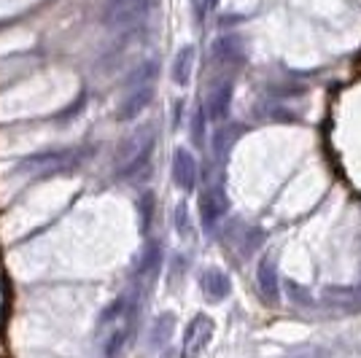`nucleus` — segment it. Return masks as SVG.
I'll use <instances>...</instances> for the list:
<instances>
[{"mask_svg": "<svg viewBox=\"0 0 361 358\" xmlns=\"http://www.w3.org/2000/svg\"><path fill=\"white\" fill-rule=\"evenodd\" d=\"M229 105H232V84L221 81V84H216V90L208 97V116L216 124H224L226 116H229Z\"/></svg>", "mask_w": 361, "mask_h": 358, "instance_id": "8", "label": "nucleus"}, {"mask_svg": "<svg viewBox=\"0 0 361 358\" xmlns=\"http://www.w3.org/2000/svg\"><path fill=\"white\" fill-rule=\"evenodd\" d=\"M151 149H154V130L151 127H140L137 132L124 137L119 151H116V173L133 175L140 167H146Z\"/></svg>", "mask_w": 361, "mask_h": 358, "instance_id": "1", "label": "nucleus"}, {"mask_svg": "<svg viewBox=\"0 0 361 358\" xmlns=\"http://www.w3.org/2000/svg\"><path fill=\"white\" fill-rule=\"evenodd\" d=\"M140 210H143V226H149L151 210H154V197H151V195L143 197V202H140Z\"/></svg>", "mask_w": 361, "mask_h": 358, "instance_id": "17", "label": "nucleus"}, {"mask_svg": "<svg viewBox=\"0 0 361 358\" xmlns=\"http://www.w3.org/2000/svg\"><path fill=\"white\" fill-rule=\"evenodd\" d=\"M213 6H216V0H195V8H197V16L202 19V16L211 11Z\"/></svg>", "mask_w": 361, "mask_h": 358, "instance_id": "18", "label": "nucleus"}, {"mask_svg": "<svg viewBox=\"0 0 361 358\" xmlns=\"http://www.w3.org/2000/svg\"><path fill=\"white\" fill-rule=\"evenodd\" d=\"M192 70H195V46H183L178 54H176V62H173V81L178 87L189 84Z\"/></svg>", "mask_w": 361, "mask_h": 358, "instance_id": "12", "label": "nucleus"}, {"mask_svg": "<svg viewBox=\"0 0 361 358\" xmlns=\"http://www.w3.org/2000/svg\"><path fill=\"white\" fill-rule=\"evenodd\" d=\"M173 180L183 192H192L197 183V159L186 149H176L173 154Z\"/></svg>", "mask_w": 361, "mask_h": 358, "instance_id": "7", "label": "nucleus"}, {"mask_svg": "<svg viewBox=\"0 0 361 358\" xmlns=\"http://www.w3.org/2000/svg\"><path fill=\"white\" fill-rule=\"evenodd\" d=\"M81 162V151H49V154H38L25 162H19L16 173H27V175H54V173H65Z\"/></svg>", "mask_w": 361, "mask_h": 358, "instance_id": "2", "label": "nucleus"}, {"mask_svg": "<svg viewBox=\"0 0 361 358\" xmlns=\"http://www.w3.org/2000/svg\"><path fill=\"white\" fill-rule=\"evenodd\" d=\"M202 130H205V113L200 108L195 113V124H192V137L197 140V146H202Z\"/></svg>", "mask_w": 361, "mask_h": 358, "instance_id": "15", "label": "nucleus"}, {"mask_svg": "<svg viewBox=\"0 0 361 358\" xmlns=\"http://www.w3.org/2000/svg\"><path fill=\"white\" fill-rule=\"evenodd\" d=\"M151 97H154V84H143V87H127V94L121 100L119 108V119L121 121H133L137 119L146 108H149Z\"/></svg>", "mask_w": 361, "mask_h": 358, "instance_id": "6", "label": "nucleus"}, {"mask_svg": "<svg viewBox=\"0 0 361 358\" xmlns=\"http://www.w3.org/2000/svg\"><path fill=\"white\" fill-rule=\"evenodd\" d=\"M173 328H176V318L170 313H162L154 321V326H151V345L154 347H162L173 337Z\"/></svg>", "mask_w": 361, "mask_h": 358, "instance_id": "13", "label": "nucleus"}, {"mask_svg": "<svg viewBox=\"0 0 361 358\" xmlns=\"http://www.w3.org/2000/svg\"><path fill=\"white\" fill-rule=\"evenodd\" d=\"M176 226H178V232H186V229H189V216H186V205H178V208H176Z\"/></svg>", "mask_w": 361, "mask_h": 358, "instance_id": "16", "label": "nucleus"}, {"mask_svg": "<svg viewBox=\"0 0 361 358\" xmlns=\"http://www.w3.org/2000/svg\"><path fill=\"white\" fill-rule=\"evenodd\" d=\"M256 283H259V291H262L264 302L278 304V299H281V285H278V272H275V264H272V261H267V259L259 261Z\"/></svg>", "mask_w": 361, "mask_h": 358, "instance_id": "9", "label": "nucleus"}, {"mask_svg": "<svg viewBox=\"0 0 361 358\" xmlns=\"http://www.w3.org/2000/svg\"><path fill=\"white\" fill-rule=\"evenodd\" d=\"M200 285H202V291H205V297L211 299V302H221V299L229 297V291H232V283H229V278H226L221 269H205L202 272V278H200Z\"/></svg>", "mask_w": 361, "mask_h": 358, "instance_id": "10", "label": "nucleus"}, {"mask_svg": "<svg viewBox=\"0 0 361 358\" xmlns=\"http://www.w3.org/2000/svg\"><path fill=\"white\" fill-rule=\"evenodd\" d=\"M213 57L219 62H240L245 57V51H243V44L238 35H224V38H219L216 44H213Z\"/></svg>", "mask_w": 361, "mask_h": 358, "instance_id": "11", "label": "nucleus"}, {"mask_svg": "<svg viewBox=\"0 0 361 358\" xmlns=\"http://www.w3.org/2000/svg\"><path fill=\"white\" fill-rule=\"evenodd\" d=\"M157 267H159V245L151 242L143 254V261H140V275H154Z\"/></svg>", "mask_w": 361, "mask_h": 358, "instance_id": "14", "label": "nucleus"}, {"mask_svg": "<svg viewBox=\"0 0 361 358\" xmlns=\"http://www.w3.org/2000/svg\"><path fill=\"white\" fill-rule=\"evenodd\" d=\"M226 208H229V199L221 183H211L202 195H200V218L205 226H213L219 218H224Z\"/></svg>", "mask_w": 361, "mask_h": 358, "instance_id": "5", "label": "nucleus"}, {"mask_svg": "<svg viewBox=\"0 0 361 358\" xmlns=\"http://www.w3.org/2000/svg\"><path fill=\"white\" fill-rule=\"evenodd\" d=\"M213 337V321L208 315H195L180 340V358H200Z\"/></svg>", "mask_w": 361, "mask_h": 358, "instance_id": "4", "label": "nucleus"}, {"mask_svg": "<svg viewBox=\"0 0 361 358\" xmlns=\"http://www.w3.org/2000/svg\"><path fill=\"white\" fill-rule=\"evenodd\" d=\"M151 0H111L106 8V25L114 30L133 27L149 14Z\"/></svg>", "mask_w": 361, "mask_h": 358, "instance_id": "3", "label": "nucleus"}]
</instances>
